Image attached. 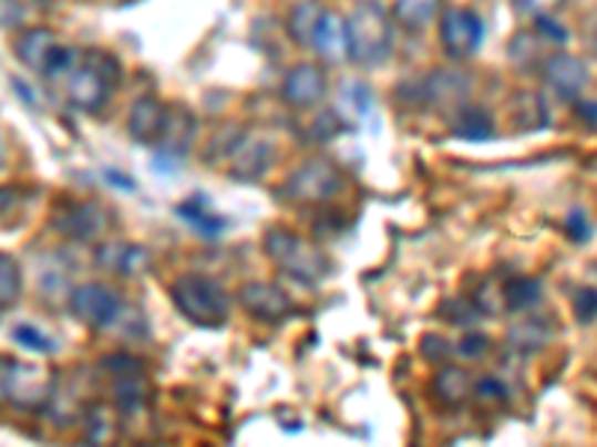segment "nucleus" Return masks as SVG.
Listing matches in <instances>:
<instances>
[{
	"mask_svg": "<svg viewBox=\"0 0 597 447\" xmlns=\"http://www.w3.org/2000/svg\"><path fill=\"white\" fill-rule=\"evenodd\" d=\"M264 251L281 272L302 283H320L332 274V260L326 257L320 245L311 239L287 230V227H269L264 236Z\"/></svg>",
	"mask_w": 597,
	"mask_h": 447,
	"instance_id": "1",
	"label": "nucleus"
},
{
	"mask_svg": "<svg viewBox=\"0 0 597 447\" xmlns=\"http://www.w3.org/2000/svg\"><path fill=\"white\" fill-rule=\"evenodd\" d=\"M350 60L359 66H380L392 51V19L377 0H359L347 19Z\"/></svg>",
	"mask_w": 597,
	"mask_h": 447,
	"instance_id": "2",
	"label": "nucleus"
},
{
	"mask_svg": "<svg viewBox=\"0 0 597 447\" xmlns=\"http://www.w3.org/2000/svg\"><path fill=\"white\" fill-rule=\"evenodd\" d=\"M171 299L174 308L197 329H222L230 316V302L222 283L204 274H183L171 287Z\"/></svg>",
	"mask_w": 597,
	"mask_h": 447,
	"instance_id": "3",
	"label": "nucleus"
},
{
	"mask_svg": "<svg viewBox=\"0 0 597 447\" xmlns=\"http://www.w3.org/2000/svg\"><path fill=\"white\" fill-rule=\"evenodd\" d=\"M341 188V170L326 158H313V162H305L287 176L285 185H281V197L294 200V204H329Z\"/></svg>",
	"mask_w": 597,
	"mask_h": 447,
	"instance_id": "4",
	"label": "nucleus"
},
{
	"mask_svg": "<svg viewBox=\"0 0 597 447\" xmlns=\"http://www.w3.org/2000/svg\"><path fill=\"white\" fill-rule=\"evenodd\" d=\"M69 311L93 331H109L123 311V299L109 283H81L69 292Z\"/></svg>",
	"mask_w": 597,
	"mask_h": 447,
	"instance_id": "5",
	"label": "nucleus"
},
{
	"mask_svg": "<svg viewBox=\"0 0 597 447\" xmlns=\"http://www.w3.org/2000/svg\"><path fill=\"white\" fill-rule=\"evenodd\" d=\"M54 388H58V376L51 370L16 361L7 403L21 408V412H40V408H49Z\"/></svg>",
	"mask_w": 597,
	"mask_h": 447,
	"instance_id": "6",
	"label": "nucleus"
},
{
	"mask_svg": "<svg viewBox=\"0 0 597 447\" xmlns=\"http://www.w3.org/2000/svg\"><path fill=\"white\" fill-rule=\"evenodd\" d=\"M484 40V24L472 10H445L440 21V42L442 51L451 60H466L478 51Z\"/></svg>",
	"mask_w": 597,
	"mask_h": 447,
	"instance_id": "7",
	"label": "nucleus"
},
{
	"mask_svg": "<svg viewBox=\"0 0 597 447\" xmlns=\"http://www.w3.org/2000/svg\"><path fill=\"white\" fill-rule=\"evenodd\" d=\"M541 79L562 102H577L588 87V66L577 54L556 51L541 63Z\"/></svg>",
	"mask_w": 597,
	"mask_h": 447,
	"instance_id": "8",
	"label": "nucleus"
},
{
	"mask_svg": "<svg viewBox=\"0 0 597 447\" xmlns=\"http://www.w3.org/2000/svg\"><path fill=\"white\" fill-rule=\"evenodd\" d=\"M272 158L275 146L264 135L243 132V137L236 141L234 153L225 158V170L236 183H255V179H260L272 167Z\"/></svg>",
	"mask_w": 597,
	"mask_h": 447,
	"instance_id": "9",
	"label": "nucleus"
},
{
	"mask_svg": "<svg viewBox=\"0 0 597 447\" xmlns=\"http://www.w3.org/2000/svg\"><path fill=\"white\" fill-rule=\"evenodd\" d=\"M63 87H66L69 105L93 114V111H102V105L109 102L111 90L117 87V84L105 79V75H102L93 63H88L84 54H81L79 66L72 69L66 79H63Z\"/></svg>",
	"mask_w": 597,
	"mask_h": 447,
	"instance_id": "10",
	"label": "nucleus"
},
{
	"mask_svg": "<svg viewBox=\"0 0 597 447\" xmlns=\"http://www.w3.org/2000/svg\"><path fill=\"white\" fill-rule=\"evenodd\" d=\"M60 37L54 28H45V24H33V28L19 30V37L12 40V51L19 63L30 69V72H40V75H49L51 63L58 58Z\"/></svg>",
	"mask_w": 597,
	"mask_h": 447,
	"instance_id": "11",
	"label": "nucleus"
},
{
	"mask_svg": "<svg viewBox=\"0 0 597 447\" xmlns=\"http://www.w3.org/2000/svg\"><path fill=\"white\" fill-rule=\"evenodd\" d=\"M239 304L248 316L264 322H285L294 313V302L281 287L266 281H251L239 287Z\"/></svg>",
	"mask_w": 597,
	"mask_h": 447,
	"instance_id": "12",
	"label": "nucleus"
},
{
	"mask_svg": "<svg viewBox=\"0 0 597 447\" xmlns=\"http://www.w3.org/2000/svg\"><path fill=\"white\" fill-rule=\"evenodd\" d=\"M326 90H329V81H326V69L320 63H299L281 81V98L299 111L320 105Z\"/></svg>",
	"mask_w": 597,
	"mask_h": 447,
	"instance_id": "13",
	"label": "nucleus"
},
{
	"mask_svg": "<svg viewBox=\"0 0 597 447\" xmlns=\"http://www.w3.org/2000/svg\"><path fill=\"white\" fill-rule=\"evenodd\" d=\"M96 266L102 272L117 274V278H141L150 272L153 257L144 245L109 239V242L96 245Z\"/></svg>",
	"mask_w": 597,
	"mask_h": 447,
	"instance_id": "14",
	"label": "nucleus"
},
{
	"mask_svg": "<svg viewBox=\"0 0 597 447\" xmlns=\"http://www.w3.org/2000/svg\"><path fill=\"white\" fill-rule=\"evenodd\" d=\"M472 90V79L463 69H436L421 81V98L440 107L466 105Z\"/></svg>",
	"mask_w": 597,
	"mask_h": 447,
	"instance_id": "15",
	"label": "nucleus"
},
{
	"mask_svg": "<svg viewBox=\"0 0 597 447\" xmlns=\"http://www.w3.org/2000/svg\"><path fill=\"white\" fill-rule=\"evenodd\" d=\"M195 144V114L186 105L167 107V123L162 137L156 141V149L162 158L179 162Z\"/></svg>",
	"mask_w": 597,
	"mask_h": 447,
	"instance_id": "16",
	"label": "nucleus"
},
{
	"mask_svg": "<svg viewBox=\"0 0 597 447\" xmlns=\"http://www.w3.org/2000/svg\"><path fill=\"white\" fill-rule=\"evenodd\" d=\"M167 123V105L156 96H141L128 111V135L135 137L137 144H153L162 137Z\"/></svg>",
	"mask_w": 597,
	"mask_h": 447,
	"instance_id": "17",
	"label": "nucleus"
},
{
	"mask_svg": "<svg viewBox=\"0 0 597 447\" xmlns=\"http://www.w3.org/2000/svg\"><path fill=\"white\" fill-rule=\"evenodd\" d=\"M311 49L317 51V58L329 63V66H338V63L350 58L347 21H343L338 12H323V19L317 24V33H313Z\"/></svg>",
	"mask_w": 597,
	"mask_h": 447,
	"instance_id": "18",
	"label": "nucleus"
},
{
	"mask_svg": "<svg viewBox=\"0 0 597 447\" xmlns=\"http://www.w3.org/2000/svg\"><path fill=\"white\" fill-rule=\"evenodd\" d=\"M111 215L99 204H75L69 206L63 218H60V233L72 236L79 242H93L109 230Z\"/></svg>",
	"mask_w": 597,
	"mask_h": 447,
	"instance_id": "19",
	"label": "nucleus"
},
{
	"mask_svg": "<svg viewBox=\"0 0 597 447\" xmlns=\"http://www.w3.org/2000/svg\"><path fill=\"white\" fill-rule=\"evenodd\" d=\"M508 117L511 126L517 132H538L549 123V111L547 102L541 93H532V90H519L514 93L508 102Z\"/></svg>",
	"mask_w": 597,
	"mask_h": 447,
	"instance_id": "20",
	"label": "nucleus"
},
{
	"mask_svg": "<svg viewBox=\"0 0 597 447\" xmlns=\"http://www.w3.org/2000/svg\"><path fill=\"white\" fill-rule=\"evenodd\" d=\"M114 403L123 415H137L150 403V382L144 370L114 376Z\"/></svg>",
	"mask_w": 597,
	"mask_h": 447,
	"instance_id": "21",
	"label": "nucleus"
},
{
	"mask_svg": "<svg viewBox=\"0 0 597 447\" xmlns=\"http://www.w3.org/2000/svg\"><path fill=\"white\" fill-rule=\"evenodd\" d=\"M433 394L442 406L457 408L472 397L470 373L461 367H440V373L433 376Z\"/></svg>",
	"mask_w": 597,
	"mask_h": 447,
	"instance_id": "22",
	"label": "nucleus"
},
{
	"mask_svg": "<svg viewBox=\"0 0 597 447\" xmlns=\"http://www.w3.org/2000/svg\"><path fill=\"white\" fill-rule=\"evenodd\" d=\"M451 132L463 141H490L496 135V123L490 117L487 111L478 105H461L457 107V117L451 123Z\"/></svg>",
	"mask_w": 597,
	"mask_h": 447,
	"instance_id": "23",
	"label": "nucleus"
},
{
	"mask_svg": "<svg viewBox=\"0 0 597 447\" xmlns=\"http://www.w3.org/2000/svg\"><path fill=\"white\" fill-rule=\"evenodd\" d=\"M440 10H442V0H398L394 3V21L401 24L403 30H424L428 24H433V21L440 19Z\"/></svg>",
	"mask_w": 597,
	"mask_h": 447,
	"instance_id": "24",
	"label": "nucleus"
},
{
	"mask_svg": "<svg viewBox=\"0 0 597 447\" xmlns=\"http://www.w3.org/2000/svg\"><path fill=\"white\" fill-rule=\"evenodd\" d=\"M320 19H323V7H320L317 0L296 3L290 15H287V33H290V40H294L296 45H311Z\"/></svg>",
	"mask_w": 597,
	"mask_h": 447,
	"instance_id": "25",
	"label": "nucleus"
},
{
	"mask_svg": "<svg viewBox=\"0 0 597 447\" xmlns=\"http://www.w3.org/2000/svg\"><path fill=\"white\" fill-rule=\"evenodd\" d=\"M502 292H505V311L514 313L532 311L544 299V287H541L538 278H514L502 287Z\"/></svg>",
	"mask_w": 597,
	"mask_h": 447,
	"instance_id": "26",
	"label": "nucleus"
},
{
	"mask_svg": "<svg viewBox=\"0 0 597 447\" xmlns=\"http://www.w3.org/2000/svg\"><path fill=\"white\" fill-rule=\"evenodd\" d=\"M549 337H553V329H549L547 320H523L508 331L511 346L519 352L544 350L549 343Z\"/></svg>",
	"mask_w": 597,
	"mask_h": 447,
	"instance_id": "27",
	"label": "nucleus"
},
{
	"mask_svg": "<svg viewBox=\"0 0 597 447\" xmlns=\"http://www.w3.org/2000/svg\"><path fill=\"white\" fill-rule=\"evenodd\" d=\"M177 218L188 221L195 227V233L206 236V239H218V236L225 233L227 221L222 215H213L206 206L195 204V200H186V204L177 206Z\"/></svg>",
	"mask_w": 597,
	"mask_h": 447,
	"instance_id": "28",
	"label": "nucleus"
},
{
	"mask_svg": "<svg viewBox=\"0 0 597 447\" xmlns=\"http://www.w3.org/2000/svg\"><path fill=\"white\" fill-rule=\"evenodd\" d=\"M21 287H24V274L16 257L0 253V311H7L21 299Z\"/></svg>",
	"mask_w": 597,
	"mask_h": 447,
	"instance_id": "29",
	"label": "nucleus"
},
{
	"mask_svg": "<svg viewBox=\"0 0 597 447\" xmlns=\"http://www.w3.org/2000/svg\"><path fill=\"white\" fill-rule=\"evenodd\" d=\"M541 37L535 30H519L508 42L511 63H517L519 69H538L541 63Z\"/></svg>",
	"mask_w": 597,
	"mask_h": 447,
	"instance_id": "30",
	"label": "nucleus"
},
{
	"mask_svg": "<svg viewBox=\"0 0 597 447\" xmlns=\"http://www.w3.org/2000/svg\"><path fill=\"white\" fill-rule=\"evenodd\" d=\"M341 105L350 107V111H343L350 123H359L371 114L373 107V93L368 90V84L362 81H350V84H343L341 90Z\"/></svg>",
	"mask_w": 597,
	"mask_h": 447,
	"instance_id": "31",
	"label": "nucleus"
},
{
	"mask_svg": "<svg viewBox=\"0 0 597 447\" xmlns=\"http://www.w3.org/2000/svg\"><path fill=\"white\" fill-rule=\"evenodd\" d=\"M84 436H88V441H93V445H102V441H109V438L114 436V418L109 415V408H84Z\"/></svg>",
	"mask_w": 597,
	"mask_h": 447,
	"instance_id": "32",
	"label": "nucleus"
},
{
	"mask_svg": "<svg viewBox=\"0 0 597 447\" xmlns=\"http://www.w3.org/2000/svg\"><path fill=\"white\" fill-rule=\"evenodd\" d=\"M472 397H475V403H478V406L496 408V406H505V403H508V388H505V385H502L496 376H487V380L475 382Z\"/></svg>",
	"mask_w": 597,
	"mask_h": 447,
	"instance_id": "33",
	"label": "nucleus"
},
{
	"mask_svg": "<svg viewBox=\"0 0 597 447\" xmlns=\"http://www.w3.org/2000/svg\"><path fill=\"white\" fill-rule=\"evenodd\" d=\"M12 341L21 343V346H28V350L33 352H42V355H49V352H54V341L51 337H45L37 325H19V329H12Z\"/></svg>",
	"mask_w": 597,
	"mask_h": 447,
	"instance_id": "34",
	"label": "nucleus"
},
{
	"mask_svg": "<svg viewBox=\"0 0 597 447\" xmlns=\"http://www.w3.org/2000/svg\"><path fill=\"white\" fill-rule=\"evenodd\" d=\"M472 304L478 308V313H493V316H496V313L505 311V292L493 281H484L478 287V292H475V302Z\"/></svg>",
	"mask_w": 597,
	"mask_h": 447,
	"instance_id": "35",
	"label": "nucleus"
},
{
	"mask_svg": "<svg viewBox=\"0 0 597 447\" xmlns=\"http://www.w3.org/2000/svg\"><path fill=\"white\" fill-rule=\"evenodd\" d=\"M440 313L442 320H449L451 325H457V329H472L475 320H478V308L472 302H449Z\"/></svg>",
	"mask_w": 597,
	"mask_h": 447,
	"instance_id": "36",
	"label": "nucleus"
},
{
	"mask_svg": "<svg viewBox=\"0 0 597 447\" xmlns=\"http://www.w3.org/2000/svg\"><path fill=\"white\" fill-rule=\"evenodd\" d=\"M574 316L579 325H591L597 320V290L595 287H583L574 295Z\"/></svg>",
	"mask_w": 597,
	"mask_h": 447,
	"instance_id": "37",
	"label": "nucleus"
},
{
	"mask_svg": "<svg viewBox=\"0 0 597 447\" xmlns=\"http://www.w3.org/2000/svg\"><path fill=\"white\" fill-rule=\"evenodd\" d=\"M84 60L88 63H93V66L105 75L109 81H114V84H120V60L114 58V54H109V51L102 49H88L84 51Z\"/></svg>",
	"mask_w": 597,
	"mask_h": 447,
	"instance_id": "38",
	"label": "nucleus"
},
{
	"mask_svg": "<svg viewBox=\"0 0 597 447\" xmlns=\"http://www.w3.org/2000/svg\"><path fill=\"white\" fill-rule=\"evenodd\" d=\"M421 355L433 361V364H440V361H445L451 355V343L445 341L442 334H424V337H421Z\"/></svg>",
	"mask_w": 597,
	"mask_h": 447,
	"instance_id": "39",
	"label": "nucleus"
},
{
	"mask_svg": "<svg viewBox=\"0 0 597 447\" xmlns=\"http://www.w3.org/2000/svg\"><path fill=\"white\" fill-rule=\"evenodd\" d=\"M535 33H538L544 42H565L568 40V30L562 28L549 12H544V15H535Z\"/></svg>",
	"mask_w": 597,
	"mask_h": 447,
	"instance_id": "40",
	"label": "nucleus"
},
{
	"mask_svg": "<svg viewBox=\"0 0 597 447\" xmlns=\"http://www.w3.org/2000/svg\"><path fill=\"white\" fill-rule=\"evenodd\" d=\"M487 350H490L487 337H484V334H478V331H470V334H466V337L461 341V350L457 352H461L466 361H478L487 355Z\"/></svg>",
	"mask_w": 597,
	"mask_h": 447,
	"instance_id": "41",
	"label": "nucleus"
},
{
	"mask_svg": "<svg viewBox=\"0 0 597 447\" xmlns=\"http://www.w3.org/2000/svg\"><path fill=\"white\" fill-rule=\"evenodd\" d=\"M21 200H24V191H21L19 185H3L0 188V221H7L19 209Z\"/></svg>",
	"mask_w": 597,
	"mask_h": 447,
	"instance_id": "42",
	"label": "nucleus"
},
{
	"mask_svg": "<svg viewBox=\"0 0 597 447\" xmlns=\"http://www.w3.org/2000/svg\"><path fill=\"white\" fill-rule=\"evenodd\" d=\"M562 3V0H511V7L526 15H544V12H553Z\"/></svg>",
	"mask_w": 597,
	"mask_h": 447,
	"instance_id": "43",
	"label": "nucleus"
},
{
	"mask_svg": "<svg viewBox=\"0 0 597 447\" xmlns=\"http://www.w3.org/2000/svg\"><path fill=\"white\" fill-rule=\"evenodd\" d=\"M565 230H568V236L574 239V242H586L588 239V218L579 209H574V212L568 215V221H565Z\"/></svg>",
	"mask_w": 597,
	"mask_h": 447,
	"instance_id": "44",
	"label": "nucleus"
},
{
	"mask_svg": "<svg viewBox=\"0 0 597 447\" xmlns=\"http://www.w3.org/2000/svg\"><path fill=\"white\" fill-rule=\"evenodd\" d=\"M16 361L19 358H12V355H0V403H7V391H10Z\"/></svg>",
	"mask_w": 597,
	"mask_h": 447,
	"instance_id": "45",
	"label": "nucleus"
},
{
	"mask_svg": "<svg viewBox=\"0 0 597 447\" xmlns=\"http://www.w3.org/2000/svg\"><path fill=\"white\" fill-rule=\"evenodd\" d=\"M579 117L583 119H591V123H597V105L595 102H588V105H579Z\"/></svg>",
	"mask_w": 597,
	"mask_h": 447,
	"instance_id": "46",
	"label": "nucleus"
},
{
	"mask_svg": "<svg viewBox=\"0 0 597 447\" xmlns=\"http://www.w3.org/2000/svg\"><path fill=\"white\" fill-rule=\"evenodd\" d=\"M3 162H7V141L0 137V165H3Z\"/></svg>",
	"mask_w": 597,
	"mask_h": 447,
	"instance_id": "47",
	"label": "nucleus"
}]
</instances>
